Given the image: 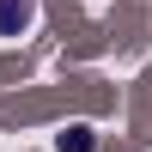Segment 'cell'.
<instances>
[{"instance_id": "6da1fadb", "label": "cell", "mask_w": 152, "mask_h": 152, "mask_svg": "<svg viewBox=\"0 0 152 152\" xmlns=\"http://www.w3.org/2000/svg\"><path fill=\"white\" fill-rule=\"evenodd\" d=\"M37 24V0H0V37H24Z\"/></svg>"}, {"instance_id": "7a4b0ae2", "label": "cell", "mask_w": 152, "mask_h": 152, "mask_svg": "<svg viewBox=\"0 0 152 152\" xmlns=\"http://www.w3.org/2000/svg\"><path fill=\"white\" fill-rule=\"evenodd\" d=\"M97 140H91V128H85V122H73L67 134H61V152H91Z\"/></svg>"}]
</instances>
